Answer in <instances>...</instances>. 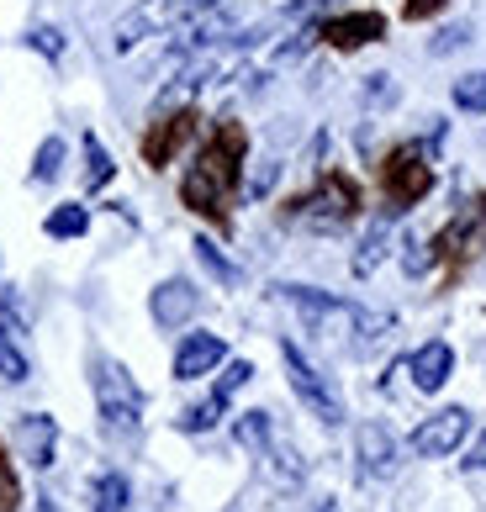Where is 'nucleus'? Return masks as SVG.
Instances as JSON below:
<instances>
[{
  "label": "nucleus",
  "mask_w": 486,
  "mask_h": 512,
  "mask_svg": "<svg viewBox=\"0 0 486 512\" xmlns=\"http://www.w3.org/2000/svg\"><path fill=\"white\" fill-rule=\"evenodd\" d=\"M238 164H243V132L228 122L212 132V143L196 154V164L185 169V185H180V201L201 217H222L228 212V196L238 185Z\"/></svg>",
  "instance_id": "f257e3e1"
},
{
  "label": "nucleus",
  "mask_w": 486,
  "mask_h": 512,
  "mask_svg": "<svg viewBox=\"0 0 486 512\" xmlns=\"http://www.w3.org/2000/svg\"><path fill=\"white\" fill-rule=\"evenodd\" d=\"M90 386H96V417L101 428L111 433V439H133V433L143 428V386L127 375V365H117V359L96 354L90 359Z\"/></svg>",
  "instance_id": "f03ea898"
},
{
  "label": "nucleus",
  "mask_w": 486,
  "mask_h": 512,
  "mask_svg": "<svg viewBox=\"0 0 486 512\" xmlns=\"http://www.w3.org/2000/svg\"><path fill=\"white\" fill-rule=\"evenodd\" d=\"M280 359H286V381H291V391H296V402H302L323 428H339V423H344V396H339V386H333L328 375L291 344V338H280Z\"/></svg>",
  "instance_id": "7ed1b4c3"
},
{
  "label": "nucleus",
  "mask_w": 486,
  "mask_h": 512,
  "mask_svg": "<svg viewBox=\"0 0 486 512\" xmlns=\"http://www.w3.org/2000/svg\"><path fill=\"white\" fill-rule=\"evenodd\" d=\"M275 296L286 301V307L307 322V333L317 338H344L354 333V322H360V307L333 291H317V286H275Z\"/></svg>",
  "instance_id": "20e7f679"
},
{
  "label": "nucleus",
  "mask_w": 486,
  "mask_h": 512,
  "mask_svg": "<svg viewBox=\"0 0 486 512\" xmlns=\"http://www.w3.org/2000/svg\"><path fill=\"white\" fill-rule=\"evenodd\" d=\"M207 6H217V0H148V6H138L133 16H122V22H117L111 48L127 53V48H138L143 37H154V32L175 27V22H191V16H201Z\"/></svg>",
  "instance_id": "39448f33"
},
{
  "label": "nucleus",
  "mask_w": 486,
  "mask_h": 512,
  "mask_svg": "<svg viewBox=\"0 0 486 512\" xmlns=\"http://www.w3.org/2000/svg\"><path fill=\"white\" fill-rule=\"evenodd\" d=\"M381 180H386V201H391V212H407L413 201H423V196H428V185H434V169H428V159H423V148H418V143H402L397 154L386 159Z\"/></svg>",
  "instance_id": "423d86ee"
},
{
  "label": "nucleus",
  "mask_w": 486,
  "mask_h": 512,
  "mask_svg": "<svg viewBox=\"0 0 486 512\" xmlns=\"http://www.w3.org/2000/svg\"><path fill=\"white\" fill-rule=\"evenodd\" d=\"M354 206H360L354 180H349V175H323L302 201H296V217L312 222V227H339V222L354 217Z\"/></svg>",
  "instance_id": "0eeeda50"
},
{
  "label": "nucleus",
  "mask_w": 486,
  "mask_h": 512,
  "mask_svg": "<svg viewBox=\"0 0 486 512\" xmlns=\"http://www.w3.org/2000/svg\"><path fill=\"white\" fill-rule=\"evenodd\" d=\"M465 433H471V412L444 407V412L423 417V423L413 428V454H423V460H444V454H455L465 444Z\"/></svg>",
  "instance_id": "6e6552de"
},
{
  "label": "nucleus",
  "mask_w": 486,
  "mask_h": 512,
  "mask_svg": "<svg viewBox=\"0 0 486 512\" xmlns=\"http://www.w3.org/2000/svg\"><path fill=\"white\" fill-rule=\"evenodd\" d=\"M148 312H154V322L159 328H185L196 312H201V291H196V280H185V275H175V280H159L154 286V296H148Z\"/></svg>",
  "instance_id": "1a4fd4ad"
},
{
  "label": "nucleus",
  "mask_w": 486,
  "mask_h": 512,
  "mask_svg": "<svg viewBox=\"0 0 486 512\" xmlns=\"http://www.w3.org/2000/svg\"><path fill=\"white\" fill-rule=\"evenodd\" d=\"M397 433L391 428H381V423H360V433H354V460H360V470L365 476H376V481H386V476H397Z\"/></svg>",
  "instance_id": "9d476101"
},
{
  "label": "nucleus",
  "mask_w": 486,
  "mask_h": 512,
  "mask_svg": "<svg viewBox=\"0 0 486 512\" xmlns=\"http://www.w3.org/2000/svg\"><path fill=\"white\" fill-rule=\"evenodd\" d=\"M222 359H228V344L217 333H185L175 349V381H201V375L222 370Z\"/></svg>",
  "instance_id": "9b49d317"
},
{
  "label": "nucleus",
  "mask_w": 486,
  "mask_h": 512,
  "mask_svg": "<svg viewBox=\"0 0 486 512\" xmlns=\"http://www.w3.org/2000/svg\"><path fill=\"white\" fill-rule=\"evenodd\" d=\"M16 444H22V454L37 470H48L53 454H59V423L48 412H22L16 417Z\"/></svg>",
  "instance_id": "f8f14e48"
},
{
  "label": "nucleus",
  "mask_w": 486,
  "mask_h": 512,
  "mask_svg": "<svg viewBox=\"0 0 486 512\" xmlns=\"http://www.w3.org/2000/svg\"><path fill=\"white\" fill-rule=\"evenodd\" d=\"M407 375H413V386H418V391L434 396V391L455 375V349L444 344V338H434V344H423L413 359H407Z\"/></svg>",
  "instance_id": "ddd939ff"
},
{
  "label": "nucleus",
  "mask_w": 486,
  "mask_h": 512,
  "mask_svg": "<svg viewBox=\"0 0 486 512\" xmlns=\"http://www.w3.org/2000/svg\"><path fill=\"white\" fill-rule=\"evenodd\" d=\"M481 243H486V201H465V212L439 233L434 254H444V249H450V254H476Z\"/></svg>",
  "instance_id": "4468645a"
},
{
  "label": "nucleus",
  "mask_w": 486,
  "mask_h": 512,
  "mask_svg": "<svg viewBox=\"0 0 486 512\" xmlns=\"http://www.w3.org/2000/svg\"><path fill=\"white\" fill-rule=\"evenodd\" d=\"M191 127H196V117H191V111H175L170 122H159V127L143 138V159L154 164V169H164V164L175 159V148H180L185 138H191Z\"/></svg>",
  "instance_id": "2eb2a0df"
},
{
  "label": "nucleus",
  "mask_w": 486,
  "mask_h": 512,
  "mask_svg": "<svg viewBox=\"0 0 486 512\" xmlns=\"http://www.w3.org/2000/svg\"><path fill=\"white\" fill-rule=\"evenodd\" d=\"M381 32H386V22H381L376 11H360V16H339V22H328V27H323V37H328L333 48H365L370 37H381Z\"/></svg>",
  "instance_id": "dca6fc26"
},
{
  "label": "nucleus",
  "mask_w": 486,
  "mask_h": 512,
  "mask_svg": "<svg viewBox=\"0 0 486 512\" xmlns=\"http://www.w3.org/2000/svg\"><path fill=\"white\" fill-rule=\"evenodd\" d=\"M0 381H11V386H27L32 381V359H27L22 333H16L11 322H0Z\"/></svg>",
  "instance_id": "f3484780"
},
{
  "label": "nucleus",
  "mask_w": 486,
  "mask_h": 512,
  "mask_svg": "<svg viewBox=\"0 0 486 512\" xmlns=\"http://www.w3.org/2000/svg\"><path fill=\"white\" fill-rule=\"evenodd\" d=\"M391 254V217H376L360 238V254H354V275H376L381 259Z\"/></svg>",
  "instance_id": "a211bd4d"
},
{
  "label": "nucleus",
  "mask_w": 486,
  "mask_h": 512,
  "mask_svg": "<svg viewBox=\"0 0 486 512\" xmlns=\"http://www.w3.org/2000/svg\"><path fill=\"white\" fill-rule=\"evenodd\" d=\"M133 502V481L122 476V470H106V476L90 486V512H127Z\"/></svg>",
  "instance_id": "6ab92c4d"
},
{
  "label": "nucleus",
  "mask_w": 486,
  "mask_h": 512,
  "mask_svg": "<svg viewBox=\"0 0 486 512\" xmlns=\"http://www.w3.org/2000/svg\"><path fill=\"white\" fill-rule=\"evenodd\" d=\"M43 233L48 238H85L90 233V206H80V201L53 206V212L43 217Z\"/></svg>",
  "instance_id": "aec40b11"
},
{
  "label": "nucleus",
  "mask_w": 486,
  "mask_h": 512,
  "mask_svg": "<svg viewBox=\"0 0 486 512\" xmlns=\"http://www.w3.org/2000/svg\"><path fill=\"white\" fill-rule=\"evenodd\" d=\"M233 433H238L243 449L270 454V444H275V417H270V412H243L238 423H233Z\"/></svg>",
  "instance_id": "412c9836"
},
{
  "label": "nucleus",
  "mask_w": 486,
  "mask_h": 512,
  "mask_svg": "<svg viewBox=\"0 0 486 512\" xmlns=\"http://www.w3.org/2000/svg\"><path fill=\"white\" fill-rule=\"evenodd\" d=\"M64 159H69L64 138H43V143H37V154H32V185H53L64 175Z\"/></svg>",
  "instance_id": "4be33fe9"
},
{
  "label": "nucleus",
  "mask_w": 486,
  "mask_h": 512,
  "mask_svg": "<svg viewBox=\"0 0 486 512\" xmlns=\"http://www.w3.org/2000/svg\"><path fill=\"white\" fill-rule=\"evenodd\" d=\"M196 259H201V270H207V275L217 280V286H238V280H243V270H238V264L217 249V243H212L207 233L196 238Z\"/></svg>",
  "instance_id": "5701e85b"
},
{
  "label": "nucleus",
  "mask_w": 486,
  "mask_h": 512,
  "mask_svg": "<svg viewBox=\"0 0 486 512\" xmlns=\"http://www.w3.org/2000/svg\"><path fill=\"white\" fill-rule=\"evenodd\" d=\"M111 175H117L111 154L101 148L96 132H85V191H101V185H111Z\"/></svg>",
  "instance_id": "b1692460"
},
{
  "label": "nucleus",
  "mask_w": 486,
  "mask_h": 512,
  "mask_svg": "<svg viewBox=\"0 0 486 512\" xmlns=\"http://www.w3.org/2000/svg\"><path fill=\"white\" fill-rule=\"evenodd\" d=\"M228 412V402H217V396H207V402H196V407H185L180 412V433H207L217 428V417Z\"/></svg>",
  "instance_id": "393cba45"
},
{
  "label": "nucleus",
  "mask_w": 486,
  "mask_h": 512,
  "mask_svg": "<svg viewBox=\"0 0 486 512\" xmlns=\"http://www.w3.org/2000/svg\"><path fill=\"white\" fill-rule=\"evenodd\" d=\"M249 381H254V365H249V359H228V370L217 375L212 396H217V402H233V396H238L243 386H249Z\"/></svg>",
  "instance_id": "a878e982"
},
{
  "label": "nucleus",
  "mask_w": 486,
  "mask_h": 512,
  "mask_svg": "<svg viewBox=\"0 0 486 512\" xmlns=\"http://www.w3.org/2000/svg\"><path fill=\"white\" fill-rule=\"evenodd\" d=\"M455 106L460 111H486V69H476V74H460L455 80Z\"/></svg>",
  "instance_id": "bb28decb"
},
{
  "label": "nucleus",
  "mask_w": 486,
  "mask_h": 512,
  "mask_svg": "<svg viewBox=\"0 0 486 512\" xmlns=\"http://www.w3.org/2000/svg\"><path fill=\"white\" fill-rule=\"evenodd\" d=\"M465 43H471V27H465V22H450V27H439L434 37H428V53H434V59H444V53H460Z\"/></svg>",
  "instance_id": "cd10ccee"
},
{
  "label": "nucleus",
  "mask_w": 486,
  "mask_h": 512,
  "mask_svg": "<svg viewBox=\"0 0 486 512\" xmlns=\"http://www.w3.org/2000/svg\"><path fill=\"white\" fill-rule=\"evenodd\" d=\"M428 264H434V243L407 238V243H402V270H407V275H428Z\"/></svg>",
  "instance_id": "c85d7f7f"
},
{
  "label": "nucleus",
  "mask_w": 486,
  "mask_h": 512,
  "mask_svg": "<svg viewBox=\"0 0 486 512\" xmlns=\"http://www.w3.org/2000/svg\"><path fill=\"white\" fill-rule=\"evenodd\" d=\"M27 48H37L43 59H59V53H64V32L59 27H32L27 32Z\"/></svg>",
  "instance_id": "c756f323"
},
{
  "label": "nucleus",
  "mask_w": 486,
  "mask_h": 512,
  "mask_svg": "<svg viewBox=\"0 0 486 512\" xmlns=\"http://www.w3.org/2000/svg\"><path fill=\"white\" fill-rule=\"evenodd\" d=\"M460 465H465V470H486V433H481L471 449H465V460H460Z\"/></svg>",
  "instance_id": "7c9ffc66"
},
{
  "label": "nucleus",
  "mask_w": 486,
  "mask_h": 512,
  "mask_svg": "<svg viewBox=\"0 0 486 512\" xmlns=\"http://www.w3.org/2000/svg\"><path fill=\"white\" fill-rule=\"evenodd\" d=\"M434 11H444V0H407V16H413V22H423V16H434Z\"/></svg>",
  "instance_id": "2f4dec72"
},
{
  "label": "nucleus",
  "mask_w": 486,
  "mask_h": 512,
  "mask_svg": "<svg viewBox=\"0 0 486 512\" xmlns=\"http://www.w3.org/2000/svg\"><path fill=\"white\" fill-rule=\"evenodd\" d=\"M323 512H328V507H323Z\"/></svg>",
  "instance_id": "473e14b6"
}]
</instances>
